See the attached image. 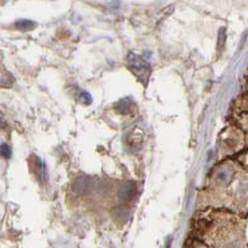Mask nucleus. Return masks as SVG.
Returning <instances> with one entry per match:
<instances>
[{"mask_svg": "<svg viewBox=\"0 0 248 248\" xmlns=\"http://www.w3.org/2000/svg\"><path fill=\"white\" fill-rule=\"evenodd\" d=\"M127 66L141 83H147L150 76V66L143 57L129 52L127 56Z\"/></svg>", "mask_w": 248, "mask_h": 248, "instance_id": "obj_3", "label": "nucleus"}, {"mask_svg": "<svg viewBox=\"0 0 248 248\" xmlns=\"http://www.w3.org/2000/svg\"><path fill=\"white\" fill-rule=\"evenodd\" d=\"M240 218L223 210L210 209L201 211L195 220L194 234L198 241L211 247L242 246L243 225Z\"/></svg>", "mask_w": 248, "mask_h": 248, "instance_id": "obj_2", "label": "nucleus"}, {"mask_svg": "<svg viewBox=\"0 0 248 248\" xmlns=\"http://www.w3.org/2000/svg\"><path fill=\"white\" fill-rule=\"evenodd\" d=\"M1 154H3V156L4 158H10V155H12V152H10V148L8 147V145H6V144H3V145H1Z\"/></svg>", "mask_w": 248, "mask_h": 248, "instance_id": "obj_6", "label": "nucleus"}, {"mask_svg": "<svg viewBox=\"0 0 248 248\" xmlns=\"http://www.w3.org/2000/svg\"><path fill=\"white\" fill-rule=\"evenodd\" d=\"M210 205L248 209V175L233 160H223L211 170L206 186Z\"/></svg>", "mask_w": 248, "mask_h": 248, "instance_id": "obj_1", "label": "nucleus"}, {"mask_svg": "<svg viewBox=\"0 0 248 248\" xmlns=\"http://www.w3.org/2000/svg\"><path fill=\"white\" fill-rule=\"evenodd\" d=\"M16 26L20 29V30L26 31L34 28L35 24H32L31 21H29V20H20L19 23H16Z\"/></svg>", "mask_w": 248, "mask_h": 248, "instance_id": "obj_5", "label": "nucleus"}, {"mask_svg": "<svg viewBox=\"0 0 248 248\" xmlns=\"http://www.w3.org/2000/svg\"><path fill=\"white\" fill-rule=\"evenodd\" d=\"M34 158H35V161L34 164L31 165V168L34 169L37 180L41 181V183H45V181L47 180V171H46L45 164L41 161V159L40 158H36V156H34Z\"/></svg>", "mask_w": 248, "mask_h": 248, "instance_id": "obj_4", "label": "nucleus"}]
</instances>
